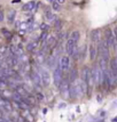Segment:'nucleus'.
<instances>
[{"mask_svg":"<svg viewBox=\"0 0 117 122\" xmlns=\"http://www.w3.org/2000/svg\"><path fill=\"white\" fill-rule=\"evenodd\" d=\"M102 76H103V72L99 67V65H94L92 67V70H91V79H92V82L96 86H100V83H102Z\"/></svg>","mask_w":117,"mask_h":122,"instance_id":"1","label":"nucleus"},{"mask_svg":"<svg viewBox=\"0 0 117 122\" xmlns=\"http://www.w3.org/2000/svg\"><path fill=\"white\" fill-rule=\"evenodd\" d=\"M82 80L84 81L87 86V92H90L91 86H92V79H91V70L87 67V66H84L83 67V71H82Z\"/></svg>","mask_w":117,"mask_h":122,"instance_id":"2","label":"nucleus"},{"mask_svg":"<svg viewBox=\"0 0 117 122\" xmlns=\"http://www.w3.org/2000/svg\"><path fill=\"white\" fill-rule=\"evenodd\" d=\"M53 79H54V86L55 87H60L62 80H63V71L60 67V65L54 67V73H53Z\"/></svg>","mask_w":117,"mask_h":122,"instance_id":"3","label":"nucleus"},{"mask_svg":"<svg viewBox=\"0 0 117 122\" xmlns=\"http://www.w3.org/2000/svg\"><path fill=\"white\" fill-rule=\"evenodd\" d=\"M58 88H60V91H61V96L63 98L70 97V85L67 80H64V81L62 80V82H61V85H60Z\"/></svg>","mask_w":117,"mask_h":122,"instance_id":"4","label":"nucleus"},{"mask_svg":"<svg viewBox=\"0 0 117 122\" xmlns=\"http://www.w3.org/2000/svg\"><path fill=\"white\" fill-rule=\"evenodd\" d=\"M108 43L109 48H114L116 47V40H115V37H114V33H112V30L110 29H107L106 30V39H105Z\"/></svg>","mask_w":117,"mask_h":122,"instance_id":"5","label":"nucleus"},{"mask_svg":"<svg viewBox=\"0 0 117 122\" xmlns=\"http://www.w3.org/2000/svg\"><path fill=\"white\" fill-rule=\"evenodd\" d=\"M40 78H41V85L44 87H48L51 85V74L47 70H41L40 71Z\"/></svg>","mask_w":117,"mask_h":122,"instance_id":"6","label":"nucleus"},{"mask_svg":"<svg viewBox=\"0 0 117 122\" xmlns=\"http://www.w3.org/2000/svg\"><path fill=\"white\" fill-rule=\"evenodd\" d=\"M58 65H60V67L62 69V71H67V70H69V67H70V58L68 57V56H62V57L60 58Z\"/></svg>","mask_w":117,"mask_h":122,"instance_id":"7","label":"nucleus"},{"mask_svg":"<svg viewBox=\"0 0 117 122\" xmlns=\"http://www.w3.org/2000/svg\"><path fill=\"white\" fill-rule=\"evenodd\" d=\"M77 46V42L75 41L74 39H68V41H67V45H65V50H67V53L69 54V55H72L74 53V49L76 48Z\"/></svg>","mask_w":117,"mask_h":122,"instance_id":"8","label":"nucleus"},{"mask_svg":"<svg viewBox=\"0 0 117 122\" xmlns=\"http://www.w3.org/2000/svg\"><path fill=\"white\" fill-rule=\"evenodd\" d=\"M31 79H32V82H33V85L39 87V86L41 85V78H40V74L38 73L37 71H35V72H32L31 73Z\"/></svg>","mask_w":117,"mask_h":122,"instance_id":"9","label":"nucleus"},{"mask_svg":"<svg viewBox=\"0 0 117 122\" xmlns=\"http://www.w3.org/2000/svg\"><path fill=\"white\" fill-rule=\"evenodd\" d=\"M91 41L92 42H99L100 41V30H92L91 32Z\"/></svg>","mask_w":117,"mask_h":122,"instance_id":"10","label":"nucleus"},{"mask_svg":"<svg viewBox=\"0 0 117 122\" xmlns=\"http://www.w3.org/2000/svg\"><path fill=\"white\" fill-rule=\"evenodd\" d=\"M88 51H90V59L91 61H94L96 58V53H98V50H96L95 46L93 45V43H91L90 46H88Z\"/></svg>","mask_w":117,"mask_h":122,"instance_id":"11","label":"nucleus"},{"mask_svg":"<svg viewBox=\"0 0 117 122\" xmlns=\"http://www.w3.org/2000/svg\"><path fill=\"white\" fill-rule=\"evenodd\" d=\"M22 101L25 102L28 105L30 106V105H35V104L37 103V98H36V97H33V96L28 95V97H25V98H22Z\"/></svg>","mask_w":117,"mask_h":122,"instance_id":"12","label":"nucleus"},{"mask_svg":"<svg viewBox=\"0 0 117 122\" xmlns=\"http://www.w3.org/2000/svg\"><path fill=\"white\" fill-rule=\"evenodd\" d=\"M36 8H37V6H36L35 1H30V2H28L27 5H24V7H23V9L25 11H33Z\"/></svg>","mask_w":117,"mask_h":122,"instance_id":"13","label":"nucleus"},{"mask_svg":"<svg viewBox=\"0 0 117 122\" xmlns=\"http://www.w3.org/2000/svg\"><path fill=\"white\" fill-rule=\"evenodd\" d=\"M45 62H46L48 67H54L55 64H56V56H49Z\"/></svg>","mask_w":117,"mask_h":122,"instance_id":"14","label":"nucleus"},{"mask_svg":"<svg viewBox=\"0 0 117 122\" xmlns=\"http://www.w3.org/2000/svg\"><path fill=\"white\" fill-rule=\"evenodd\" d=\"M15 91L17 92V94H20L21 96H27L28 95V91H27V89L23 87V86H21V85H17L15 87Z\"/></svg>","mask_w":117,"mask_h":122,"instance_id":"15","label":"nucleus"},{"mask_svg":"<svg viewBox=\"0 0 117 122\" xmlns=\"http://www.w3.org/2000/svg\"><path fill=\"white\" fill-rule=\"evenodd\" d=\"M36 61H37V63H39V64H43L44 62L46 61V58H45V51H44V50H40V51L37 54Z\"/></svg>","mask_w":117,"mask_h":122,"instance_id":"16","label":"nucleus"},{"mask_svg":"<svg viewBox=\"0 0 117 122\" xmlns=\"http://www.w3.org/2000/svg\"><path fill=\"white\" fill-rule=\"evenodd\" d=\"M15 17H16V10H9L8 13V16H7V20H8V23L9 24H13L14 21H15Z\"/></svg>","mask_w":117,"mask_h":122,"instance_id":"17","label":"nucleus"},{"mask_svg":"<svg viewBox=\"0 0 117 122\" xmlns=\"http://www.w3.org/2000/svg\"><path fill=\"white\" fill-rule=\"evenodd\" d=\"M38 41L39 40H35V41H31V42H29L27 45V50H29V51H32V50H35L36 48L38 47Z\"/></svg>","mask_w":117,"mask_h":122,"instance_id":"18","label":"nucleus"},{"mask_svg":"<svg viewBox=\"0 0 117 122\" xmlns=\"http://www.w3.org/2000/svg\"><path fill=\"white\" fill-rule=\"evenodd\" d=\"M77 76H78V72H77V69H72L70 71V75H69V80L71 82H75L77 80Z\"/></svg>","mask_w":117,"mask_h":122,"instance_id":"19","label":"nucleus"},{"mask_svg":"<svg viewBox=\"0 0 117 122\" xmlns=\"http://www.w3.org/2000/svg\"><path fill=\"white\" fill-rule=\"evenodd\" d=\"M70 97H72V98H77V97H79L78 92H77V88H76V85L70 86Z\"/></svg>","mask_w":117,"mask_h":122,"instance_id":"20","label":"nucleus"},{"mask_svg":"<svg viewBox=\"0 0 117 122\" xmlns=\"http://www.w3.org/2000/svg\"><path fill=\"white\" fill-rule=\"evenodd\" d=\"M70 38H71V39H74L76 42H78V41H79V39H80V33H79V31H72V33H71Z\"/></svg>","mask_w":117,"mask_h":122,"instance_id":"21","label":"nucleus"},{"mask_svg":"<svg viewBox=\"0 0 117 122\" xmlns=\"http://www.w3.org/2000/svg\"><path fill=\"white\" fill-rule=\"evenodd\" d=\"M47 38H48V36H47V32H43L41 33V36H40V42H41V47H44L45 46V43H46V41H47Z\"/></svg>","mask_w":117,"mask_h":122,"instance_id":"22","label":"nucleus"},{"mask_svg":"<svg viewBox=\"0 0 117 122\" xmlns=\"http://www.w3.org/2000/svg\"><path fill=\"white\" fill-rule=\"evenodd\" d=\"M86 57V46H84L83 47V49L79 51V58L82 59V61H84Z\"/></svg>","mask_w":117,"mask_h":122,"instance_id":"23","label":"nucleus"},{"mask_svg":"<svg viewBox=\"0 0 117 122\" xmlns=\"http://www.w3.org/2000/svg\"><path fill=\"white\" fill-rule=\"evenodd\" d=\"M60 4H58L56 2V0L54 1V2H52V8H53V10H55V11H58L60 10Z\"/></svg>","mask_w":117,"mask_h":122,"instance_id":"24","label":"nucleus"},{"mask_svg":"<svg viewBox=\"0 0 117 122\" xmlns=\"http://www.w3.org/2000/svg\"><path fill=\"white\" fill-rule=\"evenodd\" d=\"M62 45L61 43H58V47L55 48V56H58V55H60V54L62 53Z\"/></svg>","mask_w":117,"mask_h":122,"instance_id":"25","label":"nucleus"},{"mask_svg":"<svg viewBox=\"0 0 117 122\" xmlns=\"http://www.w3.org/2000/svg\"><path fill=\"white\" fill-rule=\"evenodd\" d=\"M9 53H11V55H13V56H16V49H17V47H15V46H9Z\"/></svg>","mask_w":117,"mask_h":122,"instance_id":"26","label":"nucleus"},{"mask_svg":"<svg viewBox=\"0 0 117 122\" xmlns=\"http://www.w3.org/2000/svg\"><path fill=\"white\" fill-rule=\"evenodd\" d=\"M55 27L58 29V31L61 30V27H62V21L61 20H56L55 21Z\"/></svg>","mask_w":117,"mask_h":122,"instance_id":"27","label":"nucleus"},{"mask_svg":"<svg viewBox=\"0 0 117 122\" xmlns=\"http://www.w3.org/2000/svg\"><path fill=\"white\" fill-rule=\"evenodd\" d=\"M48 29H49V25L46 24V23H43V24L40 25V30H41L43 32H47Z\"/></svg>","mask_w":117,"mask_h":122,"instance_id":"28","label":"nucleus"},{"mask_svg":"<svg viewBox=\"0 0 117 122\" xmlns=\"http://www.w3.org/2000/svg\"><path fill=\"white\" fill-rule=\"evenodd\" d=\"M1 32H2V34H4V36H6V37L7 38H11V32L9 31H7V30H6V29H1Z\"/></svg>","mask_w":117,"mask_h":122,"instance_id":"29","label":"nucleus"},{"mask_svg":"<svg viewBox=\"0 0 117 122\" xmlns=\"http://www.w3.org/2000/svg\"><path fill=\"white\" fill-rule=\"evenodd\" d=\"M8 50V47H6V46H2V47H0V55H4Z\"/></svg>","mask_w":117,"mask_h":122,"instance_id":"30","label":"nucleus"},{"mask_svg":"<svg viewBox=\"0 0 117 122\" xmlns=\"http://www.w3.org/2000/svg\"><path fill=\"white\" fill-rule=\"evenodd\" d=\"M36 98H37V99H39V101H43V99H44V95L41 94V92H37Z\"/></svg>","mask_w":117,"mask_h":122,"instance_id":"31","label":"nucleus"},{"mask_svg":"<svg viewBox=\"0 0 117 122\" xmlns=\"http://www.w3.org/2000/svg\"><path fill=\"white\" fill-rule=\"evenodd\" d=\"M112 33H114L115 40H116V42H117V27H114V29H112Z\"/></svg>","mask_w":117,"mask_h":122,"instance_id":"32","label":"nucleus"},{"mask_svg":"<svg viewBox=\"0 0 117 122\" xmlns=\"http://www.w3.org/2000/svg\"><path fill=\"white\" fill-rule=\"evenodd\" d=\"M2 94H4V96H5V97H11V96H12V94L9 92V91H6V90L2 91Z\"/></svg>","mask_w":117,"mask_h":122,"instance_id":"33","label":"nucleus"},{"mask_svg":"<svg viewBox=\"0 0 117 122\" xmlns=\"http://www.w3.org/2000/svg\"><path fill=\"white\" fill-rule=\"evenodd\" d=\"M4 21V11L0 10V22Z\"/></svg>","mask_w":117,"mask_h":122,"instance_id":"34","label":"nucleus"},{"mask_svg":"<svg viewBox=\"0 0 117 122\" xmlns=\"http://www.w3.org/2000/svg\"><path fill=\"white\" fill-rule=\"evenodd\" d=\"M56 2L60 4V5H63L64 2H65V0H56Z\"/></svg>","mask_w":117,"mask_h":122,"instance_id":"35","label":"nucleus"},{"mask_svg":"<svg viewBox=\"0 0 117 122\" xmlns=\"http://www.w3.org/2000/svg\"><path fill=\"white\" fill-rule=\"evenodd\" d=\"M4 72V66H2V64H0V74Z\"/></svg>","mask_w":117,"mask_h":122,"instance_id":"36","label":"nucleus"},{"mask_svg":"<svg viewBox=\"0 0 117 122\" xmlns=\"http://www.w3.org/2000/svg\"><path fill=\"white\" fill-rule=\"evenodd\" d=\"M18 2H21V0H13L12 1V4H18Z\"/></svg>","mask_w":117,"mask_h":122,"instance_id":"37","label":"nucleus"},{"mask_svg":"<svg viewBox=\"0 0 117 122\" xmlns=\"http://www.w3.org/2000/svg\"><path fill=\"white\" fill-rule=\"evenodd\" d=\"M116 106H117V101L114 102V104H112V107H116Z\"/></svg>","mask_w":117,"mask_h":122,"instance_id":"38","label":"nucleus"},{"mask_svg":"<svg viewBox=\"0 0 117 122\" xmlns=\"http://www.w3.org/2000/svg\"><path fill=\"white\" fill-rule=\"evenodd\" d=\"M43 113H44V114H46V113H47V108H44V110H43Z\"/></svg>","mask_w":117,"mask_h":122,"instance_id":"39","label":"nucleus"},{"mask_svg":"<svg viewBox=\"0 0 117 122\" xmlns=\"http://www.w3.org/2000/svg\"><path fill=\"white\" fill-rule=\"evenodd\" d=\"M96 99H98V102H101V99H102V98H101V97H100V96H98V98H96Z\"/></svg>","mask_w":117,"mask_h":122,"instance_id":"40","label":"nucleus"},{"mask_svg":"<svg viewBox=\"0 0 117 122\" xmlns=\"http://www.w3.org/2000/svg\"><path fill=\"white\" fill-rule=\"evenodd\" d=\"M105 114H106V113H105V111H102V113L100 114V115H101V117H105Z\"/></svg>","mask_w":117,"mask_h":122,"instance_id":"41","label":"nucleus"},{"mask_svg":"<svg viewBox=\"0 0 117 122\" xmlns=\"http://www.w3.org/2000/svg\"><path fill=\"white\" fill-rule=\"evenodd\" d=\"M112 122H117V117L115 119H112Z\"/></svg>","mask_w":117,"mask_h":122,"instance_id":"42","label":"nucleus"},{"mask_svg":"<svg viewBox=\"0 0 117 122\" xmlns=\"http://www.w3.org/2000/svg\"><path fill=\"white\" fill-rule=\"evenodd\" d=\"M48 1H49V2H54L55 0H48Z\"/></svg>","mask_w":117,"mask_h":122,"instance_id":"43","label":"nucleus"}]
</instances>
